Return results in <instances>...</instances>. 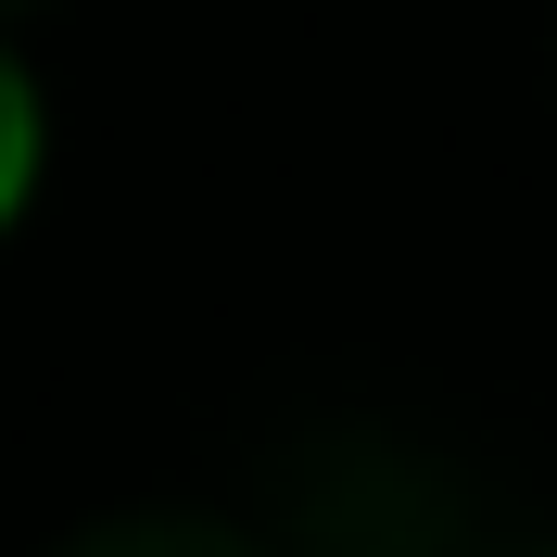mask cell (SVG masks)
<instances>
[{
  "instance_id": "cell-1",
  "label": "cell",
  "mask_w": 557,
  "mask_h": 557,
  "mask_svg": "<svg viewBox=\"0 0 557 557\" xmlns=\"http://www.w3.org/2000/svg\"><path fill=\"white\" fill-rule=\"evenodd\" d=\"M267 557H494L482 494L444 444L393 418H330L278 456V532Z\"/></svg>"
},
{
  "instance_id": "cell-2",
  "label": "cell",
  "mask_w": 557,
  "mask_h": 557,
  "mask_svg": "<svg viewBox=\"0 0 557 557\" xmlns=\"http://www.w3.org/2000/svg\"><path fill=\"white\" fill-rule=\"evenodd\" d=\"M51 557H267V532H242V520H203V507H127V520H89V532H64Z\"/></svg>"
},
{
  "instance_id": "cell-3",
  "label": "cell",
  "mask_w": 557,
  "mask_h": 557,
  "mask_svg": "<svg viewBox=\"0 0 557 557\" xmlns=\"http://www.w3.org/2000/svg\"><path fill=\"white\" fill-rule=\"evenodd\" d=\"M38 190V89H26V64L0 51V228H13V203Z\"/></svg>"
},
{
  "instance_id": "cell-4",
  "label": "cell",
  "mask_w": 557,
  "mask_h": 557,
  "mask_svg": "<svg viewBox=\"0 0 557 557\" xmlns=\"http://www.w3.org/2000/svg\"><path fill=\"white\" fill-rule=\"evenodd\" d=\"M13 13H38V0H0V26H13Z\"/></svg>"
}]
</instances>
